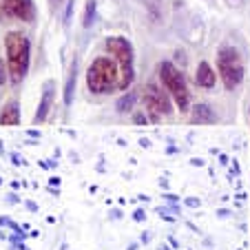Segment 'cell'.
Listing matches in <instances>:
<instances>
[{
    "mask_svg": "<svg viewBox=\"0 0 250 250\" xmlns=\"http://www.w3.org/2000/svg\"><path fill=\"white\" fill-rule=\"evenodd\" d=\"M186 204H188V206H199V199H188Z\"/></svg>",
    "mask_w": 250,
    "mask_h": 250,
    "instance_id": "obj_19",
    "label": "cell"
},
{
    "mask_svg": "<svg viewBox=\"0 0 250 250\" xmlns=\"http://www.w3.org/2000/svg\"><path fill=\"white\" fill-rule=\"evenodd\" d=\"M76 82H78V58H73V62H71V66H69V76H66V84H64V106L73 104Z\"/></svg>",
    "mask_w": 250,
    "mask_h": 250,
    "instance_id": "obj_12",
    "label": "cell"
},
{
    "mask_svg": "<svg viewBox=\"0 0 250 250\" xmlns=\"http://www.w3.org/2000/svg\"><path fill=\"white\" fill-rule=\"evenodd\" d=\"M146 120H148V115H144V113H133V122H135V124H146Z\"/></svg>",
    "mask_w": 250,
    "mask_h": 250,
    "instance_id": "obj_17",
    "label": "cell"
},
{
    "mask_svg": "<svg viewBox=\"0 0 250 250\" xmlns=\"http://www.w3.org/2000/svg\"><path fill=\"white\" fill-rule=\"evenodd\" d=\"M5 51H7V69L9 80L14 86H20L27 78L29 62H31V42L24 33L9 31L5 36Z\"/></svg>",
    "mask_w": 250,
    "mask_h": 250,
    "instance_id": "obj_1",
    "label": "cell"
},
{
    "mask_svg": "<svg viewBox=\"0 0 250 250\" xmlns=\"http://www.w3.org/2000/svg\"><path fill=\"white\" fill-rule=\"evenodd\" d=\"M160 250H170V248H166V246H162V248Z\"/></svg>",
    "mask_w": 250,
    "mask_h": 250,
    "instance_id": "obj_21",
    "label": "cell"
},
{
    "mask_svg": "<svg viewBox=\"0 0 250 250\" xmlns=\"http://www.w3.org/2000/svg\"><path fill=\"white\" fill-rule=\"evenodd\" d=\"M51 2H53V5H58V2H62V0H51Z\"/></svg>",
    "mask_w": 250,
    "mask_h": 250,
    "instance_id": "obj_20",
    "label": "cell"
},
{
    "mask_svg": "<svg viewBox=\"0 0 250 250\" xmlns=\"http://www.w3.org/2000/svg\"><path fill=\"white\" fill-rule=\"evenodd\" d=\"M135 219H137V222H142V219H144V210H137L135 212Z\"/></svg>",
    "mask_w": 250,
    "mask_h": 250,
    "instance_id": "obj_18",
    "label": "cell"
},
{
    "mask_svg": "<svg viewBox=\"0 0 250 250\" xmlns=\"http://www.w3.org/2000/svg\"><path fill=\"white\" fill-rule=\"evenodd\" d=\"M104 47L113 56V60L118 62V69H120L118 91L131 89L133 80H135V51H133L131 40L124 38V36H109Z\"/></svg>",
    "mask_w": 250,
    "mask_h": 250,
    "instance_id": "obj_4",
    "label": "cell"
},
{
    "mask_svg": "<svg viewBox=\"0 0 250 250\" xmlns=\"http://www.w3.org/2000/svg\"><path fill=\"white\" fill-rule=\"evenodd\" d=\"M135 100H137L135 91H124V95L118 100V102H115V109H118V113H128V111L133 109Z\"/></svg>",
    "mask_w": 250,
    "mask_h": 250,
    "instance_id": "obj_13",
    "label": "cell"
},
{
    "mask_svg": "<svg viewBox=\"0 0 250 250\" xmlns=\"http://www.w3.org/2000/svg\"><path fill=\"white\" fill-rule=\"evenodd\" d=\"M217 76L222 78L224 89L232 91L244 82V62L235 47H222L217 53Z\"/></svg>",
    "mask_w": 250,
    "mask_h": 250,
    "instance_id": "obj_5",
    "label": "cell"
},
{
    "mask_svg": "<svg viewBox=\"0 0 250 250\" xmlns=\"http://www.w3.org/2000/svg\"><path fill=\"white\" fill-rule=\"evenodd\" d=\"M157 76H160L162 86L166 89V93L170 95V100L175 102V106L182 111V113H188L190 111V91L186 84V78L173 62L164 60L157 64Z\"/></svg>",
    "mask_w": 250,
    "mask_h": 250,
    "instance_id": "obj_3",
    "label": "cell"
},
{
    "mask_svg": "<svg viewBox=\"0 0 250 250\" xmlns=\"http://www.w3.org/2000/svg\"><path fill=\"white\" fill-rule=\"evenodd\" d=\"M36 5L33 0H0V16L22 22H33L36 20Z\"/></svg>",
    "mask_w": 250,
    "mask_h": 250,
    "instance_id": "obj_7",
    "label": "cell"
},
{
    "mask_svg": "<svg viewBox=\"0 0 250 250\" xmlns=\"http://www.w3.org/2000/svg\"><path fill=\"white\" fill-rule=\"evenodd\" d=\"M7 80H9V69H7V62H2L0 58V86H5Z\"/></svg>",
    "mask_w": 250,
    "mask_h": 250,
    "instance_id": "obj_15",
    "label": "cell"
},
{
    "mask_svg": "<svg viewBox=\"0 0 250 250\" xmlns=\"http://www.w3.org/2000/svg\"><path fill=\"white\" fill-rule=\"evenodd\" d=\"M120 86V69L118 62L113 58L100 56L86 69V89L89 93L104 95V93H113Z\"/></svg>",
    "mask_w": 250,
    "mask_h": 250,
    "instance_id": "obj_2",
    "label": "cell"
},
{
    "mask_svg": "<svg viewBox=\"0 0 250 250\" xmlns=\"http://www.w3.org/2000/svg\"><path fill=\"white\" fill-rule=\"evenodd\" d=\"M0 124H2V126H18L20 124V106H18L16 100H9V102L2 106Z\"/></svg>",
    "mask_w": 250,
    "mask_h": 250,
    "instance_id": "obj_11",
    "label": "cell"
},
{
    "mask_svg": "<svg viewBox=\"0 0 250 250\" xmlns=\"http://www.w3.org/2000/svg\"><path fill=\"white\" fill-rule=\"evenodd\" d=\"M142 98H144V109H146V115L153 120V122L162 120V115L173 113L170 95L166 93V91H162L157 84H146V89H144Z\"/></svg>",
    "mask_w": 250,
    "mask_h": 250,
    "instance_id": "obj_6",
    "label": "cell"
},
{
    "mask_svg": "<svg viewBox=\"0 0 250 250\" xmlns=\"http://www.w3.org/2000/svg\"><path fill=\"white\" fill-rule=\"evenodd\" d=\"M73 7H76V0H69V5H66V11H64V24L69 27L71 22V14H73Z\"/></svg>",
    "mask_w": 250,
    "mask_h": 250,
    "instance_id": "obj_16",
    "label": "cell"
},
{
    "mask_svg": "<svg viewBox=\"0 0 250 250\" xmlns=\"http://www.w3.org/2000/svg\"><path fill=\"white\" fill-rule=\"evenodd\" d=\"M195 84L199 86V89H215V84H217V71L210 66V62L202 60L197 64V73H195Z\"/></svg>",
    "mask_w": 250,
    "mask_h": 250,
    "instance_id": "obj_9",
    "label": "cell"
},
{
    "mask_svg": "<svg viewBox=\"0 0 250 250\" xmlns=\"http://www.w3.org/2000/svg\"><path fill=\"white\" fill-rule=\"evenodd\" d=\"M93 22H95V0H89L84 9V18H82V27L89 29Z\"/></svg>",
    "mask_w": 250,
    "mask_h": 250,
    "instance_id": "obj_14",
    "label": "cell"
},
{
    "mask_svg": "<svg viewBox=\"0 0 250 250\" xmlns=\"http://www.w3.org/2000/svg\"><path fill=\"white\" fill-rule=\"evenodd\" d=\"M53 104H56V80H47L44 86H42V95H40L36 115H33V124L47 122L49 113H51V109H53Z\"/></svg>",
    "mask_w": 250,
    "mask_h": 250,
    "instance_id": "obj_8",
    "label": "cell"
},
{
    "mask_svg": "<svg viewBox=\"0 0 250 250\" xmlns=\"http://www.w3.org/2000/svg\"><path fill=\"white\" fill-rule=\"evenodd\" d=\"M190 122L199 124V126L215 124V122H217V113L210 109V104L197 102V104H193V106H190Z\"/></svg>",
    "mask_w": 250,
    "mask_h": 250,
    "instance_id": "obj_10",
    "label": "cell"
}]
</instances>
